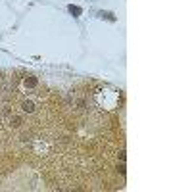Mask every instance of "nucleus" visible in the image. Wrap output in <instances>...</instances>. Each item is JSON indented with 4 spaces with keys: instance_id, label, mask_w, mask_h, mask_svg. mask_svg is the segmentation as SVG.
Masks as SVG:
<instances>
[{
    "instance_id": "5",
    "label": "nucleus",
    "mask_w": 192,
    "mask_h": 192,
    "mask_svg": "<svg viewBox=\"0 0 192 192\" xmlns=\"http://www.w3.org/2000/svg\"><path fill=\"white\" fill-rule=\"evenodd\" d=\"M85 108H87V102L81 100V102H79V110H85Z\"/></svg>"
},
{
    "instance_id": "3",
    "label": "nucleus",
    "mask_w": 192,
    "mask_h": 192,
    "mask_svg": "<svg viewBox=\"0 0 192 192\" xmlns=\"http://www.w3.org/2000/svg\"><path fill=\"white\" fill-rule=\"evenodd\" d=\"M25 85H27L29 88H33V87L37 85V79H35V77H31V79H27V81H25Z\"/></svg>"
},
{
    "instance_id": "1",
    "label": "nucleus",
    "mask_w": 192,
    "mask_h": 192,
    "mask_svg": "<svg viewBox=\"0 0 192 192\" xmlns=\"http://www.w3.org/2000/svg\"><path fill=\"white\" fill-rule=\"evenodd\" d=\"M21 110H23L25 113H33V112H35V104H33L31 100H25V102L21 104Z\"/></svg>"
},
{
    "instance_id": "2",
    "label": "nucleus",
    "mask_w": 192,
    "mask_h": 192,
    "mask_svg": "<svg viewBox=\"0 0 192 192\" xmlns=\"http://www.w3.org/2000/svg\"><path fill=\"white\" fill-rule=\"evenodd\" d=\"M23 123V119H21V117H19V115H14V117H10V125H12V127H14V129H18L19 127V125H21Z\"/></svg>"
},
{
    "instance_id": "4",
    "label": "nucleus",
    "mask_w": 192,
    "mask_h": 192,
    "mask_svg": "<svg viewBox=\"0 0 192 192\" xmlns=\"http://www.w3.org/2000/svg\"><path fill=\"white\" fill-rule=\"evenodd\" d=\"M69 12H71V14H75V15H79V14H81V8H77V6H69Z\"/></svg>"
},
{
    "instance_id": "6",
    "label": "nucleus",
    "mask_w": 192,
    "mask_h": 192,
    "mask_svg": "<svg viewBox=\"0 0 192 192\" xmlns=\"http://www.w3.org/2000/svg\"><path fill=\"white\" fill-rule=\"evenodd\" d=\"M117 171H119V173H121V175H125V165H123V163H121V165H119V167H117Z\"/></svg>"
}]
</instances>
